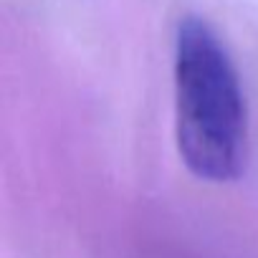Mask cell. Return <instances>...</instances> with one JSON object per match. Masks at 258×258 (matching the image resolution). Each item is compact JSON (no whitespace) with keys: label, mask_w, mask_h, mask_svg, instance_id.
I'll list each match as a JSON object with an SVG mask.
<instances>
[{"label":"cell","mask_w":258,"mask_h":258,"mask_svg":"<svg viewBox=\"0 0 258 258\" xmlns=\"http://www.w3.org/2000/svg\"><path fill=\"white\" fill-rule=\"evenodd\" d=\"M175 140L185 167L205 182H233L245 165L248 111L218 33L187 16L175 36Z\"/></svg>","instance_id":"1"}]
</instances>
